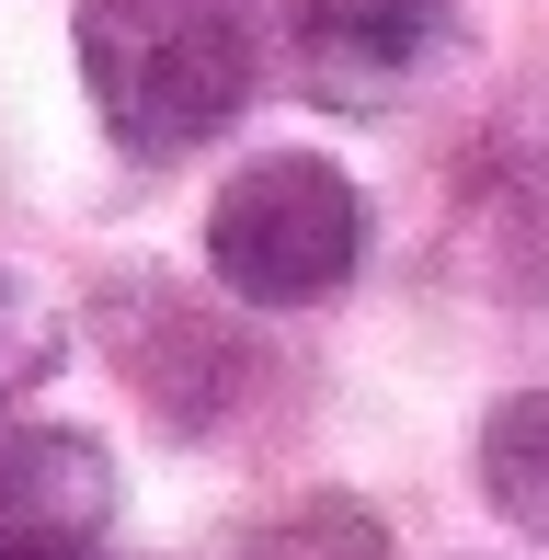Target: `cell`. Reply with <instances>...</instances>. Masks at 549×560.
<instances>
[{
	"label": "cell",
	"instance_id": "obj_1",
	"mask_svg": "<svg viewBox=\"0 0 549 560\" xmlns=\"http://www.w3.org/2000/svg\"><path fill=\"white\" fill-rule=\"evenodd\" d=\"M253 0H81V92L127 161H184L253 104Z\"/></svg>",
	"mask_w": 549,
	"mask_h": 560
},
{
	"label": "cell",
	"instance_id": "obj_2",
	"mask_svg": "<svg viewBox=\"0 0 549 560\" xmlns=\"http://www.w3.org/2000/svg\"><path fill=\"white\" fill-rule=\"evenodd\" d=\"M207 264L241 310H320L366 264V184L320 149H264L218 184L207 207Z\"/></svg>",
	"mask_w": 549,
	"mask_h": 560
},
{
	"label": "cell",
	"instance_id": "obj_3",
	"mask_svg": "<svg viewBox=\"0 0 549 560\" xmlns=\"http://www.w3.org/2000/svg\"><path fill=\"white\" fill-rule=\"evenodd\" d=\"M274 12H287L297 92L332 115H389L458 35L446 0H274Z\"/></svg>",
	"mask_w": 549,
	"mask_h": 560
},
{
	"label": "cell",
	"instance_id": "obj_4",
	"mask_svg": "<svg viewBox=\"0 0 549 560\" xmlns=\"http://www.w3.org/2000/svg\"><path fill=\"white\" fill-rule=\"evenodd\" d=\"M115 526V457L81 423H0V560H92Z\"/></svg>",
	"mask_w": 549,
	"mask_h": 560
},
{
	"label": "cell",
	"instance_id": "obj_5",
	"mask_svg": "<svg viewBox=\"0 0 549 560\" xmlns=\"http://www.w3.org/2000/svg\"><path fill=\"white\" fill-rule=\"evenodd\" d=\"M481 492H492V515H504L527 549H549V389L492 400V423H481Z\"/></svg>",
	"mask_w": 549,
	"mask_h": 560
},
{
	"label": "cell",
	"instance_id": "obj_6",
	"mask_svg": "<svg viewBox=\"0 0 549 560\" xmlns=\"http://www.w3.org/2000/svg\"><path fill=\"white\" fill-rule=\"evenodd\" d=\"M69 354V320H58V298L35 287V275H12L0 264V400H23L46 366Z\"/></svg>",
	"mask_w": 549,
	"mask_h": 560
},
{
	"label": "cell",
	"instance_id": "obj_7",
	"mask_svg": "<svg viewBox=\"0 0 549 560\" xmlns=\"http://www.w3.org/2000/svg\"><path fill=\"white\" fill-rule=\"evenodd\" d=\"M253 560H389V538L355 515V503H297L287 526H264Z\"/></svg>",
	"mask_w": 549,
	"mask_h": 560
}]
</instances>
